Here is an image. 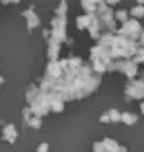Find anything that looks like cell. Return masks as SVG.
Segmentation results:
<instances>
[{"instance_id": "obj_1", "label": "cell", "mask_w": 144, "mask_h": 152, "mask_svg": "<svg viewBox=\"0 0 144 152\" xmlns=\"http://www.w3.org/2000/svg\"><path fill=\"white\" fill-rule=\"evenodd\" d=\"M141 7H143V5H139V7L132 9V10H131V14L136 15V17H143V15H144V9H141Z\"/></svg>"}]
</instances>
